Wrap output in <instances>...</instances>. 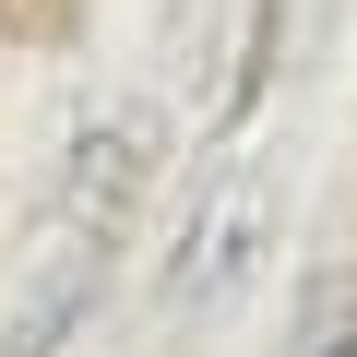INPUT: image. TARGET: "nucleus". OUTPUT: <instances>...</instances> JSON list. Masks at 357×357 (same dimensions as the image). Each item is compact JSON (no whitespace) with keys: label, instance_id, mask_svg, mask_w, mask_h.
Segmentation results:
<instances>
[{"label":"nucleus","instance_id":"obj_1","mask_svg":"<svg viewBox=\"0 0 357 357\" xmlns=\"http://www.w3.org/2000/svg\"><path fill=\"white\" fill-rule=\"evenodd\" d=\"M262 262H274V167L262 155H227L203 191H191V227H178L155 298H167V321H227L262 286Z\"/></svg>","mask_w":357,"mask_h":357},{"label":"nucleus","instance_id":"obj_2","mask_svg":"<svg viewBox=\"0 0 357 357\" xmlns=\"http://www.w3.org/2000/svg\"><path fill=\"white\" fill-rule=\"evenodd\" d=\"M286 357H357V262H321V274L298 286Z\"/></svg>","mask_w":357,"mask_h":357}]
</instances>
